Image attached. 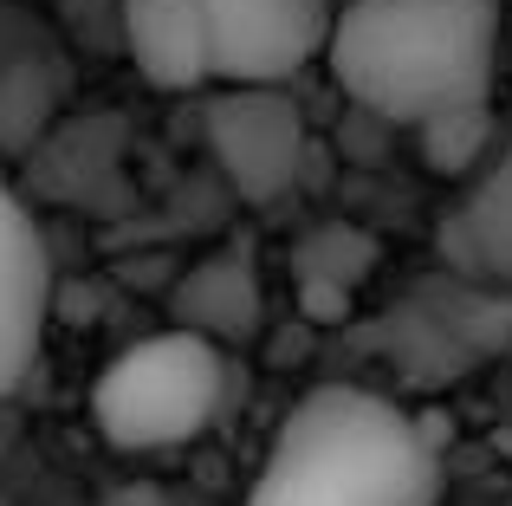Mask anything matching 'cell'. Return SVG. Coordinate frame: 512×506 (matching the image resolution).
Listing matches in <instances>:
<instances>
[{"mask_svg":"<svg viewBox=\"0 0 512 506\" xmlns=\"http://www.w3.org/2000/svg\"><path fill=\"white\" fill-rule=\"evenodd\" d=\"M46 241H39L26 202L13 195L7 169H0V403L20 390V377L33 370L39 338H46Z\"/></svg>","mask_w":512,"mask_h":506,"instance_id":"cell-6","label":"cell"},{"mask_svg":"<svg viewBox=\"0 0 512 506\" xmlns=\"http://www.w3.org/2000/svg\"><path fill=\"white\" fill-rule=\"evenodd\" d=\"M214 46V85L286 91L331 46L338 7L331 0H201Z\"/></svg>","mask_w":512,"mask_h":506,"instance_id":"cell-4","label":"cell"},{"mask_svg":"<svg viewBox=\"0 0 512 506\" xmlns=\"http://www.w3.org/2000/svg\"><path fill=\"white\" fill-rule=\"evenodd\" d=\"M441 247L461 273L480 279H506L512 286V150L493 169H480V182L448 208Z\"/></svg>","mask_w":512,"mask_h":506,"instance_id":"cell-8","label":"cell"},{"mask_svg":"<svg viewBox=\"0 0 512 506\" xmlns=\"http://www.w3.org/2000/svg\"><path fill=\"white\" fill-rule=\"evenodd\" d=\"M124 39L143 85L156 91L214 85V46H208L201 0H124Z\"/></svg>","mask_w":512,"mask_h":506,"instance_id":"cell-7","label":"cell"},{"mask_svg":"<svg viewBox=\"0 0 512 506\" xmlns=\"http://www.w3.org/2000/svg\"><path fill=\"white\" fill-rule=\"evenodd\" d=\"M325 65L350 104L409 130L480 111L500 72V0H350Z\"/></svg>","mask_w":512,"mask_h":506,"instance_id":"cell-1","label":"cell"},{"mask_svg":"<svg viewBox=\"0 0 512 506\" xmlns=\"http://www.w3.org/2000/svg\"><path fill=\"white\" fill-rule=\"evenodd\" d=\"M227 403V351L195 331H156L117 351L91 383V429L124 455L182 448L221 416Z\"/></svg>","mask_w":512,"mask_h":506,"instance_id":"cell-3","label":"cell"},{"mask_svg":"<svg viewBox=\"0 0 512 506\" xmlns=\"http://www.w3.org/2000/svg\"><path fill=\"white\" fill-rule=\"evenodd\" d=\"M441 455L409 409L357 383L299 396L247 506H441Z\"/></svg>","mask_w":512,"mask_h":506,"instance_id":"cell-2","label":"cell"},{"mask_svg":"<svg viewBox=\"0 0 512 506\" xmlns=\"http://www.w3.org/2000/svg\"><path fill=\"white\" fill-rule=\"evenodd\" d=\"M292 266H299V286H331V292H357V279L376 266V241L357 228H344V221H331V228L305 234L299 253H292Z\"/></svg>","mask_w":512,"mask_h":506,"instance_id":"cell-10","label":"cell"},{"mask_svg":"<svg viewBox=\"0 0 512 506\" xmlns=\"http://www.w3.org/2000/svg\"><path fill=\"white\" fill-rule=\"evenodd\" d=\"M415 143H422V156H428V169H435V176H448V182L454 176H474V163L487 156V143H493V104L435 117V124L415 130Z\"/></svg>","mask_w":512,"mask_h":506,"instance_id":"cell-11","label":"cell"},{"mask_svg":"<svg viewBox=\"0 0 512 506\" xmlns=\"http://www.w3.org/2000/svg\"><path fill=\"white\" fill-rule=\"evenodd\" d=\"M104 506H169V494H163V487H150V481H130V487H111Z\"/></svg>","mask_w":512,"mask_h":506,"instance_id":"cell-12","label":"cell"},{"mask_svg":"<svg viewBox=\"0 0 512 506\" xmlns=\"http://www.w3.org/2000/svg\"><path fill=\"white\" fill-rule=\"evenodd\" d=\"M201 137L240 202H279L305 169V117L286 91L221 85L201 111Z\"/></svg>","mask_w":512,"mask_h":506,"instance_id":"cell-5","label":"cell"},{"mask_svg":"<svg viewBox=\"0 0 512 506\" xmlns=\"http://www.w3.org/2000/svg\"><path fill=\"white\" fill-rule=\"evenodd\" d=\"M175 318H182V331L214 338L221 351L240 344V338H253V325H260V279H253V260L247 253H214V260H201L195 273L182 279V292H175Z\"/></svg>","mask_w":512,"mask_h":506,"instance_id":"cell-9","label":"cell"}]
</instances>
